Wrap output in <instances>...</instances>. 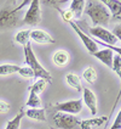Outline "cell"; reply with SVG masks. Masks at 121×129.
Returning <instances> with one entry per match:
<instances>
[{"instance_id":"obj_7","label":"cell","mask_w":121,"mask_h":129,"mask_svg":"<svg viewBox=\"0 0 121 129\" xmlns=\"http://www.w3.org/2000/svg\"><path fill=\"white\" fill-rule=\"evenodd\" d=\"M68 23L70 24V27L73 28V30H74V32H75V33H76V34L79 36V38L81 39L82 44L85 45L86 50L88 51L91 55H93L94 52H97V51H98V45L93 42L92 37H88V36H87L85 32H84V30H82V29H81L78 26V23H76V22L70 21V22H68Z\"/></svg>"},{"instance_id":"obj_14","label":"cell","mask_w":121,"mask_h":129,"mask_svg":"<svg viewBox=\"0 0 121 129\" xmlns=\"http://www.w3.org/2000/svg\"><path fill=\"white\" fill-rule=\"evenodd\" d=\"M102 3L107 6L108 10L111 11L110 15H113L114 18L121 20V1H119V0H103Z\"/></svg>"},{"instance_id":"obj_12","label":"cell","mask_w":121,"mask_h":129,"mask_svg":"<svg viewBox=\"0 0 121 129\" xmlns=\"http://www.w3.org/2000/svg\"><path fill=\"white\" fill-rule=\"evenodd\" d=\"M109 121V117L102 116V117H94L90 119H82L80 121V129H92L93 127L102 125V123H105Z\"/></svg>"},{"instance_id":"obj_26","label":"cell","mask_w":121,"mask_h":129,"mask_svg":"<svg viewBox=\"0 0 121 129\" xmlns=\"http://www.w3.org/2000/svg\"><path fill=\"white\" fill-rule=\"evenodd\" d=\"M55 9L57 10L58 12L61 14V16H62V18H63V21H65L67 23L68 22L73 21V18H74V16H73V14H71L70 11L67 9V10H62V9H59L58 6H55Z\"/></svg>"},{"instance_id":"obj_3","label":"cell","mask_w":121,"mask_h":129,"mask_svg":"<svg viewBox=\"0 0 121 129\" xmlns=\"http://www.w3.org/2000/svg\"><path fill=\"white\" fill-rule=\"evenodd\" d=\"M28 1H22L18 6H5L0 10V30L14 28L18 24L20 21V12Z\"/></svg>"},{"instance_id":"obj_8","label":"cell","mask_w":121,"mask_h":129,"mask_svg":"<svg viewBox=\"0 0 121 129\" xmlns=\"http://www.w3.org/2000/svg\"><path fill=\"white\" fill-rule=\"evenodd\" d=\"M88 32L91 36L94 37V39L107 44V45H115L117 42L116 37L104 27H92V28H88Z\"/></svg>"},{"instance_id":"obj_29","label":"cell","mask_w":121,"mask_h":129,"mask_svg":"<svg viewBox=\"0 0 121 129\" xmlns=\"http://www.w3.org/2000/svg\"><path fill=\"white\" fill-rule=\"evenodd\" d=\"M11 110V105L6 101H0V113H7Z\"/></svg>"},{"instance_id":"obj_5","label":"cell","mask_w":121,"mask_h":129,"mask_svg":"<svg viewBox=\"0 0 121 129\" xmlns=\"http://www.w3.org/2000/svg\"><path fill=\"white\" fill-rule=\"evenodd\" d=\"M43 20V14H41V7H40V1L39 0H33L30 1V6L28 11L24 15V18L22 20V24L27 26H38Z\"/></svg>"},{"instance_id":"obj_31","label":"cell","mask_w":121,"mask_h":129,"mask_svg":"<svg viewBox=\"0 0 121 129\" xmlns=\"http://www.w3.org/2000/svg\"><path fill=\"white\" fill-rule=\"evenodd\" d=\"M121 98V88H120V90H119V94H117V98H116V100H115V102H114V106H113V108H111V113L114 112V110H115V107H116V105H117V102H119V99Z\"/></svg>"},{"instance_id":"obj_27","label":"cell","mask_w":121,"mask_h":129,"mask_svg":"<svg viewBox=\"0 0 121 129\" xmlns=\"http://www.w3.org/2000/svg\"><path fill=\"white\" fill-rule=\"evenodd\" d=\"M93 39V42L97 44H100V45H104L105 48H108V49H110V50L113 51V52H115L116 55H119L121 57V48H119V46H115V45H107V44H104V43H102V42H99V40H97V39H94V38H92Z\"/></svg>"},{"instance_id":"obj_19","label":"cell","mask_w":121,"mask_h":129,"mask_svg":"<svg viewBox=\"0 0 121 129\" xmlns=\"http://www.w3.org/2000/svg\"><path fill=\"white\" fill-rule=\"evenodd\" d=\"M20 68H21V66L12 64V63L0 64V76H10V74L18 73Z\"/></svg>"},{"instance_id":"obj_24","label":"cell","mask_w":121,"mask_h":129,"mask_svg":"<svg viewBox=\"0 0 121 129\" xmlns=\"http://www.w3.org/2000/svg\"><path fill=\"white\" fill-rule=\"evenodd\" d=\"M113 71L121 79V57L116 54H114V58H113Z\"/></svg>"},{"instance_id":"obj_16","label":"cell","mask_w":121,"mask_h":129,"mask_svg":"<svg viewBox=\"0 0 121 129\" xmlns=\"http://www.w3.org/2000/svg\"><path fill=\"white\" fill-rule=\"evenodd\" d=\"M69 54H68V51L65 50H57L55 54H53V56H52V60H53V62L56 66L58 67H64V66H67V63L69 62Z\"/></svg>"},{"instance_id":"obj_13","label":"cell","mask_w":121,"mask_h":129,"mask_svg":"<svg viewBox=\"0 0 121 129\" xmlns=\"http://www.w3.org/2000/svg\"><path fill=\"white\" fill-rule=\"evenodd\" d=\"M24 116H27L30 119L45 122L46 121V110L45 108H28L27 111H24Z\"/></svg>"},{"instance_id":"obj_28","label":"cell","mask_w":121,"mask_h":129,"mask_svg":"<svg viewBox=\"0 0 121 129\" xmlns=\"http://www.w3.org/2000/svg\"><path fill=\"white\" fill-rule=\"evenodd\" d=\"M109 129H121V110L119 111L117 116L115 117L114 122H113L111 127H110Z\"/></svg>"},{"instance_id":"obj_4","label":"cell","mask_w":121,"mask_h":129,"mask_svg":"<svg viewBox=\"0 0 121 129\" xmlns=\"http://www.w3.org/2000/svg\"><path fill=\"white\" fill-rule=\"evenodd\" d=\"M80 121L76 116L56 112L52 115V128L55 129H80Z\"/></svg>"},{"instance_id":"obj_25","label":"cell","mask_w":121,"mask_h":129,"mask_svg":"<svg viewBox=\"0 0 121 129\" xmlns=\"http://www.w3.org/2000/svg\"><path fill=\"white\" fill-rule=\"evenodd\" d=\"M18 74L23 77V78H34V72L32 71V68L28 67V66H23L20 68V71H18Z\"/></svg>"},{"instance_id":"obj_18","label":"cell","mask_w":121,"mask_h":129,"mask_svg":"<svg viewBox=\"0 0 121 129\" xmlns=\"http://www.w3.org/2000/svg\"><path fill=\"white\" fill-rule=\"evenodd\" d=\"M26 105L28 106L29 108H41L43 106V102L40 100V96L38 94L33 93V91H29V98Z\"/></svg>"},{"instance_id":"obj_15","label":"cell","mask_w":121,"mask_h":129,"mask_svg":"<svg viewBox=\"0 0 121 129\" xmlns=\"http://www.w3.org/2000/svg\"><path fill=\"white\" fill-rule=\"evenodd\" d=\"M85 5H86V1L84 0H74L70 3V6H69V11H70L74 18H80L82 16V12L85 10Z\"/></svg>"},{"instance_id":"obj_1","label":"cell","mask_w":121,"mask_h":129,"mask_svg":"<svg viewBox=\"0 0 121 129\" xmlns=\"http://www.w3.org/2000/svg\"><path fill=\"white\" fill-rule=\"evenodd\" d=\"M84 11L87 16H90L94 27H103L110 22V17H111L110 11L102 1H97V0L87 1Z\"/></svg>"},{"instance_id":"obj_10","label":"cell","mask_w":121,"mask_h":129,"mask_svg":"<svg viewBox=\"0 0 121 129\" xmlns=\"http://www.w3.org/2000/svg\"><path fill=\"white\" fill-rule=\"evenodd\" d=\"M30 39L34 40L39 44H55L56 40L55 38H52L51 34H49L47 32H45L43 29H32L30 30Z\"/></svg>"},{"instance_id":"obj_20","label":"cell","mask_w":121,"mask_h":129,"mask_svg":"<svg viewBox=\"0 0 121 129\" xmlns=\"http://www.w3.org/2000/svg\"><path fill=\"white\" fill-rule=\"evenodd\" d=\"M82 77L88 84H93L97 80V71L93 68L92 66H88L82 72Z\"/></svg>"},{"instance_id":"obj_2","label":"cell","mask_w":121,"mask_h":129,"mask_svg":"<svg viewBox=\"0 0 121 129\" xmlns=\"http://www.w3.org/2000/svg\"><path fill=\"white\" fill-rule=\"evenodd\" d=\"M24 60H26V64L28 67H30L32 71L34 72V79H45L49 83L52 82L51 73L40 64L39 60L36 58L35 54H34V51L32 49L30 43H28L24 46Z\"/></svg>"},{"instance_id":"obj_11","label":"cell","mask_w":121,"mask_h":129,"mask_svg":"<svg viewBox=\"0 0 121 129\" xmlns=\"http://www.w3.org/2000/svg\"><path fill=\"white\" fill-rule=\"evenodd\" d=\"M93 56L96 58H98L100 62H103V63L105 64L107 67L109 68H111L113 70V58H114V52L110 50V49H103V50H98L97 52H94L93 54Z\"/></svg>"},{"instance_id":"obj_6","label":"cell","mask_w":121,"mask_h":129,"mask_svg":"<svg viewBox=\"0 0 121 129\" xmlns=\"http://www.w3.org/2000/svg\"><path fill=\"white\" fill-rule=\"evenodd\" d=\"M55 112H62V113H69V115H78L82 111V99L76 100H69L64 102H57L52 106Z\"/></svg>"},{"instance_id":"obj_21","label":"cell","mask_w":121,"mask_h":129,"mask_svg":"<svg viewBox=\"0 0 121 129\" xmlns=\"http://www.w3.org/2000/svg\"><path fill=\"white\" fill-rule=\"evenodd\" d=\"M29 34H30V30H29V29L20 30V32L16 34V37H15V42L18 43V44H21V45H23V46H26L28 43H30V42H29V40H30Z\"/></svg>"},{"instance_id":"obj_23","label":"cell","mask_w":121,"mask_h":129,"mask_svg":"<svg viewBox=\"0 0 121 129\" xmlns=\"http://www.w3.org/2000/svg\"><path fill=\"white\" fill-rule=\"evenodd\" d=\"M23 117H24V111L21 110L11 121L7 122V125L5 129H20V125H21V122H22V118H23Z\"/></svg>"},{"instance_id":"obj_17","label":"cell","mask_w":121,"mask_h":129,"mask_svg":"<svg viewBox=\"0 0 121 129\" xmlns=\"http://www.w3.org/2000/svg\"><path fill=\"white\" fill-rule=\"evenodd\" d=\"M65 82H67V84L70 86V88L75 89L76 91H79V93L82 91L81 78L79 77L78 74H75V73H68V74L65 76Z\"/></svg>"},{"instance_id":"obj_9","label":"cell","mask_w":121,"mask_h":129,"mask_svg":"<svg viewBox=\"0 0 121 129\" xmlns=\"http://www.w3.org/2000/svg\"><path fill=\"white\" fill-rule=\"evenodd\" d=\"M82 95H84V104L88 107V110L91 111L92 116L97 115V96L93 93L91 89L88 88H82Z\"/></svg>"},{"instance_id":"obj_22","label":"cell","mask_w":121,"mask_h":129,"mask_svg":"<svg viewBox=\"0 0 121 129\" xmlns=\"http://www.w3.org/2000/svg\"><path fill=\"white\" fill-rule=\"evenodd\" d=\"M47 84H49V82H46L45 79H38L33 85L29 86L28 89H29V91H33V93L40 95V94H43L44 91H45Z\"/></svg>"},{"instance_id":"obj_30","label":"cell","mask_w":121,"mask_h":129,"mask_svg":"<svg viewBox=\"0 0 121 129\" xmlns=\"http://www.w3.org/2000/svg\"><path fill=\"white\" fill-rule=\"evenodd\" d=\"M111 33L116 37V39H117V40H120V42H121V24H117Z\"/></svg>"}]
</instances>
